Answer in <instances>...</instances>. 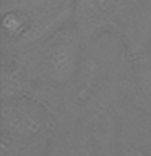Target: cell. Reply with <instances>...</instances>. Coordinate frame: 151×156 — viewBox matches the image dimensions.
<instances>
[{"instance_id":"obj_1","label":"cell","mask_w":151,"mask_h":156,"mask_svg":"<svg viewBox=\"0 0 151 156\" xmlns=\"http://www.w3.org/2000/svg\"><path fill=\"white\" fill-rule=\"evenodd\" d=\"M72 26L83 44L115 34L130 55L140 58L151 41V0H75Z\"/></svg>"},{"instance_id":"obj_2","label":"cell","mask_w":151,"mask_h":156,"mask_svg":"<svg viewBox=\"0 0 151 156\" xmlns=\"http://www.w3.org/2000/svg\"><path fill=\"white\" fill-rule=\"evenodd\" d=\"M75 0H2L5 54L31 52L72 23Z\"/></svg>"},{"instance_id":"obj_3","label":"cell","mask_w":151,"mask_h":156,"mask_svg":"<svg viewBox=\"0 0 151 156\" xmlns=\"http://www.w3.org/2000/svg\"><path fill=\"white\" fill-rule=\"evenodd\" d=\"M55 125L51 109L31 96H15L2 104V156H46Z\"/></svg>"},{"instance_id":"obj_4","label":"cell","mask_w":151,"mask_h":156,"mask_svg":"<svg viewBox=\"0 0 151 156\" xmlns=\"http://www.w3.org/2000/svg\"><path fill=\"white\" fill-rule=\"evenodd\" d=\"M81 46L83 41L70 23L31 51L36 72L54 85H65L78 70V55Z\"/></svg>"},{"instance_id":"obj_5","label":"cell","mask_w":151,"mask_h":156,"mask_svg":"<svg viewBox=\"0 0 151 156\" xmlns=\"http://www.w3.org/2000/svg\"><path fill=\"white\" fill-rule=\"evenodd\" d=\"M138 78H140L141 94H143L145 99L151 104V68L149 67H141V70L138 73Z\"/></svg>"}]
</instances>
